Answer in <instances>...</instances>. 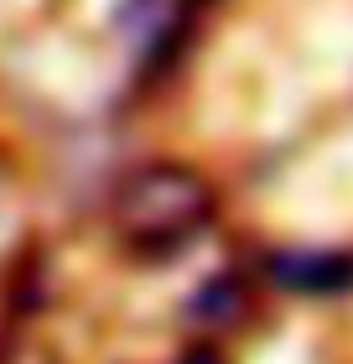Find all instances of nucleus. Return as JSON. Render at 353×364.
<instances>
[{
    "mask_svg": "<svg viewBox=\"0 0 353 364\" xmlns=\"http://www.w3.org/2000/svg\"><path fill=\"white\" fill-rule=\"evenodd\" d=\"M182 364H224V359H218L213 349H192V354H188V359H182Z\"/></svg>",
    "mask_w": 353,
    "mask_h": 364,
    "instance_id": "7ed1b4c3",
    "label": "nucleus"
},
{
    "mask_svg": "<svg viewBox=\"0 0 353 364\" xmlns=\"http://www.w3.org/2000/svg\"><path fill=\"white\" fill-rule=\"evenodd\" d=\"M271 276L291 291H348L353 287V255L322 250V255H276Z\"/></svg>",
    "mask_w": 353,
    "mask_h": 364,
    "instance_id": "f03ea898",
    "label": "nucleus"
},
{
    "mask_svg": "<svg viewBox=\"0 0 353 364\" xmlns=\"http://www.w3.org/2000/svg\"><path fill=\"white\" fill-rule=\"evenodd\" d=\"M208 219V193L203 182L182 167H156L136 177V188L120 198V224L136 245L151 250H172L177 240H188L197 224Z\"/></svg>",
    "mask_w": 353,
    "mask_h": 364,
    "instance_id": "f257e3e1",
    "label": "nucleus"
}]
</instances>
